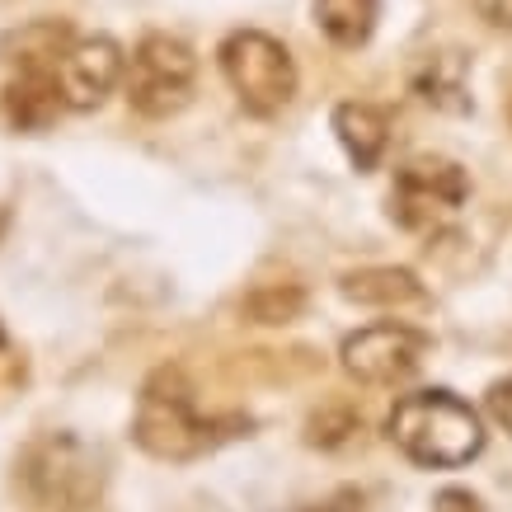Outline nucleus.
Instances as JSON below:
<instances>
[{
  "label": "nucleus",
  "instance_id": "nucleus-17",
  "mask_svg": "<svg viewBox=\"0 0 512 512\" xmlns=\"http://www.w3.org/2000/svg\"><path fill=\"white\" fill-rule=\"evenodd\" d=\"M433 512H484V508L470 489H442V494L433 498Z\"/></svg>",
  "mask_w": 512,
  "mask_h": 512
},
{
  "label": "nucleus",
  "instance_id": "nucleus-3",
  "mask_svg": "<svg viewBox=\"0 0 512 512\" xmlns=\"http://www.w3.org/2000/svg\"><path fill=\"white\" fill-rule=\"evenodd\" d=\"M15 484L33 512H90L104 498V456L76 433H38L19 451Z\"/></svg>",
  "mask_w": 512,
  "mask_h": 512
},
{
  "label": "nucleus",
  "instance_id": "nucleus-18",
  "mask_svg": "<svg viewBox=\"0 0 512 512\" xmlns=\"http://www.w3.org/2000/svg\"><path fill=\"white\" fill-rule=\"evenodd\" d=\"M475 10H480L484 24H494V29H512V0H475Z\"/></svg>",
  "mask_w": 512,
  "mask_h": 512
},
{
  "label": "nucleus",
  "instance_id": "nucleus-9",
  "mask_svg": "<svg viewBox=\"0 0 512 512\" xmlns=\"http://www.w3.org/2000/svg\"><path fill=\"white\" fill-rule=\"evenodd\" d=\"M57 57H15L10 62V76L0 85V113L15 132H47L66 113L62 85H57Z\"/></svg>",
  "mask_w": 512,
  "mask_h": 512
},
{
  "label": "nucleus",
  "instance_id": "nucleus-13",
  "mask_svg": "<svg viewBox=\"0 0 512 512\" xmlns=\"http://www.w3.org/2000/svg\"><path fill=\"white\" fill-rule=\"evenodd\" d=\"M381 19V0H315V24L334 47H367Z\"/></svg>",
  "mask_w": 512,
  "mask_h": 512
},
{
  "label": "nucleus",
  "instance_id": "nucleus-2",
  "mask_svg": "<svg viewBox=\"0 0 512 512\" xmlns=\"http://www.w3.org/2000/svg\"><path fill=\"white\" fill-rule=\"evenodd\" d=\"M386 437L423 470H461L484 451V423L451 390H414L386 419Z\"/></svg>",
  "mask_w": 512,
  "mask_h": 512
},
{
  "label": "nucleus",
  "instance_id": "nucleus-10",
  "mask_svg": "<svg viewBox=\"0 0 512 512\" xmlns=\"http://www.w3.org/2000/svg\"><path fill=\"white\" fill-rule=\"evenodd\" d=\"M339 296L353 301V306H367V311H404V306H423L428 301L419 273L395 268V264L348 268L339 278Z\"/></svg>",
  "mask_w": 512,
  "mask_h": 512
},
{
  "label": "nucleus",
  "instance_id": "nucleus-4",
  "mask_svg": "<svg viewBox=\"0 0 512 512\" xmlns=\"http://www.w3.org/2000/svg\"><path fill=\"white\" fill-rule=\"evenodd\" d=\"M217 66L249 118H278L296 99V62L273 33L235 29L217 47Z\"/></svg>",
  "mask_w": 512,
  "mask_h": 512
},
{
  "label": "nucleus",
  "instance_id": "nucleus-7",
  "mask_svg": "<svg viewBox=\"0 0 512 512\" xmlns=\"http://www.w3.org/2000/svg\"><path fill=\"white\" fill-rule=\"evenodd\" d=\"M428 353H433V343H428L423 329L400 325V320H381V325L348 334L339 348V362L357 386L390 390V386H404L409 376H419Z\"/></svg>",
  "mask_w": 512,
  "mask_h": 512
},
{
  "label": "nucleus",
  "instance_id": "nucleus-6",
  "mask_svg": "<svg viewBox=\"0 0 512 512\" xmlns=\"http://www.w3.org/2000/svg\"><path fill=\"white\" fill-rule=\"evenodd\" d=\"M470 198V174L447 156L409 160L390 184V221L409 235H442Z\"/></svg>",
  "mask_w": 512,
  "mask_h": 512
},
{
  "label": "nucleus",
  "instance_id": "nucleus-16",
  "mask_svg": "<svg viewBox=\"0 0 512 512\" xmlns=\"http://www.w3.org/2000/svg\"><path fill=\"white\" fill-rule=\"evenodd\" d=\"M484 409H489V419H494L503 433H512V376H498L494 386L484 390Z\"/></svg>",
  "mask_w": 512,
  "mask_h": 512
},
{
  "label": "nucleus",
  "instance_id": "nucleus-20",
  "mask_svg": "<svg viewBox=\"0 0 512 512\" xmlns=\"http://www.w3.org/2000/svg\"><path fill=\"white\" fill-rule=\"evenodd\" d=\"M0 348H5V329H0Z\"/></svg>",
  "mask_w": 512,
  "mask_h": 512
},
{
  "label": "nucleus",
  "instance_id": "nucleus-1",
  "mask_svg": "<svg viewBox=\"0 0 512 512\" xmlns=\"http://www.w3.org/2000/svg\"><path fill=\"white\" fill-rule=\"evenodd\" d=\"M240 419H212L198 409V386L188 381L184 367H156L137 395V419L132 442L156 461H198L217 451L226 437H235Z\"/></svg>",
  "mask_w": 512,
  "mask_h": 512
},
{
  "label": "nucleus",
  "instance_id": "nucleus-15",
  "mask_svg": "<svg viewBox=\"0 0 512 512\" xmlns=\"http://www.w3.org/2000/svg\"><path fill=\"white\" fill-rule=\"evenodd\" d=\"M357 428H362L357 409H348V404H320L311 419H306V447L339 451L343 442H353Z\"/></svg>",
  "mask_w": 512,
  "mask_h": 512
},
{
  "label": "nucleus",
  "instance_id": "nucleus-8",
  "mask_svg": "<svg viewBox=\"0 0 512 512\" xmlns=\"http://www.w3.org/2000/svg\"><path fill=\"white\" fill-rule=\"evenodd\" d=\"M123 76H127V57L109 33L71 38L62 47V57H57V85H62V99L71 113L99 109L123 85Z\"/></svg>",
  "mask_w": 512,
  "mask_h": 512
},
{
  "label": "nucleus",
  "instance_id": "nucleus-12",
  "mask_svg": "<svg viewBox=\"0 0 512 512\" xmlns=\"http://www.w3.org/2000/svg\"><path fill=\"white\" fill-rule=\"evenodd\" d=\"M414 94L442 113H470V85L461 52H428L414 71Z\"/></svg>",
  "mask_w": 512,
  "mask_h": 512
},
{
  "label": "nucleus",
  "instance_id": "nucleus-5",
  "mask_svg": "<svg viewBox=\"0 0 512 512\" xmlns=\"http://www.w3.org/2000/svg\"><path fill=\"white\" fill-rule=\"evenodd\" d=\"M127 109L146 118V123H165L174 113H184L193 104L198 90V57L184 38L170 33H146L132 47V62H127Z\"/></svg>",
  "mask_w": 512,
  "mask_h": 512
},
{
  "label": "nucleus",
  "instance_id": "nucleus-19",
  "mask_svg": "<svg viewBox=\"0 0 512 512\" xmlns=\"http://www.w3.org/2000/svg\"><path fill=\"white\" fill-rule=\"evenodd\" d=\"M296 512H353L348 503H315V508H296Z\"/></svg>",
  "mask_w": 512,
  "mask_h": 512
},
{
  "label": "nucleus",
  "instance_id": "nucleus-11",
  "mask_svg": "<svg viewBox=\"0 0 512 512\" xmlns=\"http://www.w3.org/2000/svg\"><path fill=\"white\" fill-rule=\"evenodd\" d=\"M334 137L357 170H376L390 146V118L386 109H376L367 99H348L334 109Z\"/></svg>",
  "mask_w": 512,
  "mask_h": 512
},
{
  "label": "nucleus",
  "instance_id": "nucleus-14",
  "mask_svg": "<svg viewBox=\"0 0 512 512\" xmlns=\"http://www.w3.org/2000/svg\"><path fill=\"white\" fill-rule=\"evenodd\" d=\"M311 306V296L301 282H259L254 292L240 301L249 325H296Z\"/></svg>",
  "mask_w": 512,
  "mask_h": 512
}]
</instances>
